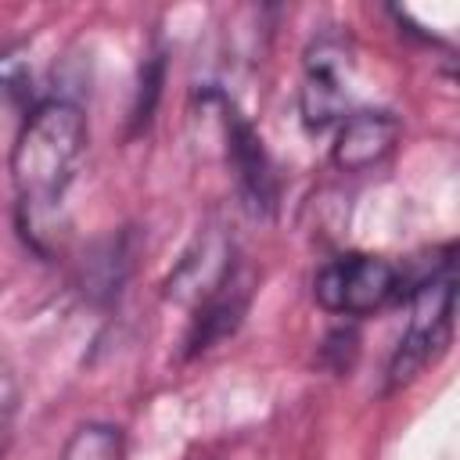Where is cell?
Wrapping results in <instances>:
<instances>
[{
    "label": "cell",
    "mask_w": 460,
    "mask_h": 460,
    "mask_svg": "<svg viewBox=\"0 0 460 460\" xmlns=\"http://www.w3.org/2000/svg\"><path fill=\"white\" fill-rule=\"evenodd\" d=\"M29 68L22 54H0V101H25Z\"/></svg>",
    "instance_id": "obj_13"
},
{
    "label": "cell",
    "mask_w": 460,
    "mask_h": 460,
    "mask_svg": "<svg viewBox=\"0 0 460 460\" xmlns=\"http://www.w3.org/2000/svg\"><path fill=\"white\" fill-rule=\"evenodd\" d=\"M395 295H402L399 266L381 255H363V252L331 259L313 280L316 305L334 316H370L385 309Z\"/></svg>",
    "instance_id": "obj_3"
},
{
    "label": "cell",
    "mask_w": 460,
    "mask_h": 460,
    "mask_svg": "<svg viewBox=\"0 0 460 460\" xmlns=\"http://www.w3.org/2000/svg\"><path fill=\"white\" fill-rule=\"evenodd\" d=\"M14 406H18V388H14L11 374H0V460L14 435Z\"/></svg>",
    "instance_id": "obj_14"
},
{
    "label": "cell",
    "mask_w": 460,
    "mask_h": 460,
    "mask_svg": "<svg viewBox=\"0 0 460 460\" xmlns=\"http://www.w3.org/2000/svg\"><path fill=\"white\" fill-rule=\"evenodd\" d=\"M248 302H252V280L241 270H234L219 291H212L201 305H194V320L187 331V356H201L223 338H230L241 327Z\"/></svg>",
    "instance_id": "obj_9"
},
{
    "label": "cell",
    "mask_w": 460,
    "mask_h": 460,
    "mask_svg": "<svg viewBox=\"0 0 460 460\" xmlns=\"http://www.w3.org/2000/svg\"><path fill=\"white\" fill-rule=\"evenodd\" d=\"M356 352H359V334H356V327H334V331L323 338V345H320V359H323L334 374L352 370Z\"/></svg>",
    "instance_id": "obj_12"
},
{
    "label": "cell",
    "mask_w": 460,
    "mask_h": 460,
    "mask_svg": "<svg viewBox=\"0 0 460 460\" xmlns=\"http://www.w3.org/2000/svg\"><path fill=\"white\" fill-rule=\"evenodd\" d=\"M137 255V234L133 230H115L101 241H93L83 259H79V270H75V284L79 291L97 302V305H108L122 295L129 273H133V259Z\"/></svg>",
    "instance_id": "obj_8"
},
{
    "label": "cell",
    "mask_w": 460,
    "mask_h": 460,
    "mask_svg": "<svg viewBox=\"0 0 460 460\" xmlns=\"http://www.w3.org/2000/svg\"><path fill=\"white\" fill-rule=\"evenodd\" d=\"M61 460H126V431L104 420L79 424L65 438Z\"/></svg>",
    "instance_id": "obj_10"
},
{
    "label": "cell",
    "mask_w": 460,
    "mask_h": 460,
    "mask_svg": "<svg viewBox=\"0 0 460 460\" xmlns=\"http://www.w3.org/2000/svg\"><path fill=\"white\" fill-rule=\"evenodd\" d=\"M162 83H165V54L155 50L144 68H140V83H137V101H133V133H140L151 115H155V104L162 97Z\"/></svg>",
    "instance_id": "obj_11"
},
{
    "label": "cell",
    "mask_w": 460,
    "mask_h": 460,
    "mask_svg": "<svg viewBox=\"0 0 460 460\" xmlns=\"http://www.w3.org/2000/svg\"><path fill=\"white\" fill-rule=\"evenodd\" d=\"M237 270L234 262V248L223 234L208 230L201 234L180 259V266L169 273L165 280V298L183 302V305H201L212 291H219L226 284V277Z\"/></svg>",
    "instance_id": "obj_7"
},
{
    "label": "cell",
    "mask_w": 460,
    "mask_h": 460,
    "mask_svg": "<svg viewBox=\"0 0 460 460\" xmlns=\"http://www.w3.org/2000/svg\"><path fill=\"white\" fill-rule=\"evenodd\" d=\"M453 255H446L431 273L417 277L410 288V323L388 363V392L410 385L428 363H435L446 352L453 338V313H456Z\"/></svg>",
    "instance_id": "obj_2"
},
{
    "label": "cell",
    "mask_w": 460,
    "mask_h": 460,
    "mask_svg": "<svg viewBox=\"0 0 460 460\" xmlns=\"http://www.w3.org/2000/svg\"><path fill=\"white\" fill-rule=\"evenodd\" d=\"M219 101V129H223V155L234 169V180H237V194L244 201V208L259 219H273L277 212V201H280V183H277V172H273V162H270V151L262 144V137L255 133V126L226 101V97H216Z\"/></svg>",
    "instance_id": "obj_5"
},
{
    "label": "cell",
    "mask_w": 460,
    "mask_h": 460,
    "mask_svg": "<svg viewBox=\"0 0 460 460\" xmlns=\"http://www.w3.org/2000/svg\"><path fill=\"white\" fill-rule=\"evenodd\" d=\"M86 151V115L68 97L40 101L11 147V180L22 201V226L43 223L68 190Z\"/></svg>",
    "instance_id": "obj_1"
},
{
    "label": "cell",
    "mask_w": 460,
    "mask_h": 460,
    "mask_svg": "<svg viewBox=\"0 0 460 460\" xmlns=\"http://www.w3.org/2000/svg\"><path fill=\"white\" fill-rule=\"evenodd\" d=\"M402 137V122L385 108H359L338 122L331 144V165L338 172H363L385 162Z\"/></svg>",
    "instance_id": "obj_6"
},
{
    "label": "cell",
    "mask_w": 460,
    "mask_h": 460,
    "mask_svg": "<svg viewBox=\"0 0 460 460\" xmlns=\"http://www.w3.org/2000/svg\"><path fill=\"white\" fill-rule=\"evenodd\" d=\"M352 47L341 36H320L305 47V68L298 86V115L309 133H323L345 119L349 104Z\"/></svg>",
    "instance_id": "obj_4"
}]
</instances>
